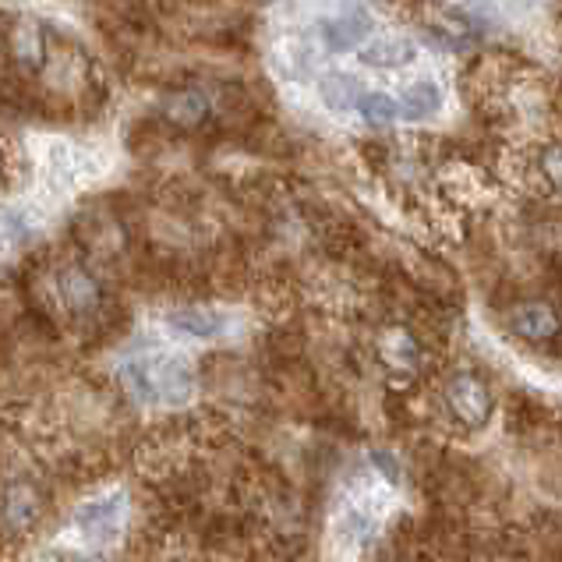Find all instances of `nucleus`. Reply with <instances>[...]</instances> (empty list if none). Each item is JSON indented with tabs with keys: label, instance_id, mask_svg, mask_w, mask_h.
Masks as SVG:
<instances>
[{
	"label": "nucleus",
	"instance_id": "nucleus-1",
	"mask_svg": "<svg viewBox=\"0 0 562 562\" xmlns=\"http://www.w3.org/2000/svg\"><path fill=\"white\" fill-rule=\"evenodd\" d=\"M121 382L146 407H181L195 393V368L181 355L153 350L121 364Z\"/></svg>",
	"mask_w": 562,
	"mask_h": 562
},
{
	"label": "nucleus",
	"instance_id": "nucleus-2",
	"mask_svg": "<svg viewBox=\"0 0 562 562\" xmlns=\"http://www.w3.org/2000/svg\"><path fill=\"white\" fill-rule=\"evenodd\" d=\"M442 400H446L449 417H453V422L463 425L468 431H477V428H485L492 422L495 396H492V385L477 372H453V375H449Z\"/></svg>",
	"mask_w": 562,
	"mask_h": 562
},
{
	"label": "nucleus",
	"instance_id": "nucleus-3",
	"mask_svg": "<svg viewBox=\"0 0 562 562\" xmlns=\"http://www.w3.org/2000/svg\"><path fill=\"white\" fill-rule=\"evenodd\" d=\"M57 297L60 304L68 308L71 315L78 318H86L92 312H100V304H103V283L92 277V272L86 266H64L57 272Z\"/></svg>",
	"mask_w": 562,
	"mask_h": 562
},
{
	"label": "nucleus",
	"instance_id": "nucleus-4",
	"mask_svg": "<svg viewBox=\"0 0 562 562\" xmlns=\"http://www.w3.org/2000/svg\"><path fill=\"white\" fill-rule=\"evenodd\" d=\"M506 326L513 336H520L527 344H544L559 336L562 318L549 301H520L506 312Z\"/></svg>",
	"mask_w": 562,
	"mask_h": 562
},
{
	"label": "nucleus",
	"instance_id": "nucleus-5",
	"mask_svg": "<svg viewBox=\"0 0 562 562\" xmlns=\"http://www.w3.org/2000/svg\"><path fill=\"white\" fill-rule=\"evenodd\" d=\"M46 36L36 19H11L8 22V57L14 68L40 71L46 64Z\"/></svg>",
	"mask_w": 562,
	"mask_h": 562
},
{
	"label": "nucleus",
	"instance_id": "nucleus-6",
	"mask_svg": "<svg viewBox=\"0 0 562 562\" xmlns=\"http://www.w3.org/2000/svg\"><path fill=\"white\" fill-rule=\"evenodd\" d=\"M124 520V499L121 495H103V499H92L75 513V524L82 531L86 541L92 544H106L117 535V527Z\"/></svg>",
	"mask_w": 562,
	"mask_h": 562
},
{
	"label": "nucleus",
	"instance_id": "nucleus-7",
	"mask_svg": "<svg viewBox=\"0 0 562 562\" xmlns=\"http://www.w3.org/2000/svg\"><path fill=\"white\" fill-rule=\"evenodd\" d=\"M375 355L379 361L396 375H411L422 364V344L407 326H385L375 340Z\"/></svg>",
	"mask_w": 562,
	"mask_h": 562
},
{
	"label": "nucleus",
	"instance_id": "nucleus-8",
	"mask_svg": "<svg viewBox=\"0 0 562 562\" xmlns=\"http://www.w3.org/2000/svg\"><path fill=\"white\" fill-rule=\"evenodd\" d=\"M167 326L181 336H191V340H213V336L223 333L227 318L213 308H199V304H188V308H173L167 312Z\"/></svg>",
	"mask_w": 562,
	"mask_h": 562
},
{
	"label": "nucleus",
	"instance_id": "nucleus-9",
	"mask_svg": "<svg viewBox=\"0 0 562 562\" xmlns=\"http://www.w3.org/2000/svg\"><path fill=\"white\" fill-rule=\"evenodd\" d=\"M40 517V492L29 485V481H11L8 485V499H4V524L8 535H19Z\"/></svg>",
	"mask_w": 562,
	"mask_h": 562
},
{
	"label": "nucleus",
	"instance_id": "nucleus-10",
	"mask_svg": "<svg viewBox=\"0 0 562 562\" xmlns=\"http://www.w3.org/2000/svg\"><path fill=\"white\" fill-rule=\"evenodd\" d=\"M164 117L178 127H199L209 117V100L202 89H181L164 103Z\"/></svg>",
	"mask_w": 562,
	"mask_h": 562
},
{
	"label": "nucleus",
	"instance_id": "nucleus-11",
	"mask_svg": "<svg viewBox=\"0 0 562 562\" xmlns=\"http://www.w3.org/2000/svg\"><path fill=\"white\" fill-rule=\"evenodd\" d=\"M439 110H442V92L436 82H428V78L411 82L404 92V103H400V114L407 121H428V117H436Z\"/></svg>",
	"mask_w": 562,
	"mask_h": 562
},
{
	"label": "nucleus",
	"instance_id": "nucleus-12",
	"mask_svg": "<svg viewBox=\"0 0 562 562\" xmlns=\"http://www.w3.org/2000/svg\"><path fill=\"white\" fill-rule=\"evenodd\" d=\"M414 60V43L407 40H375L361 50V64L368 68H404Z\"/></svg>",
	"mask_w": 562,
	"mask_h": 562
},
{
	"label": "nucleus",
	"instance_id": "nucleus-13",
	"mask_svg": "<svg viewBox=\"0 0 562 562\" xmlns=\"http://www.w3.org/2000/svg\"><path fill=\"white\" fill-rule=\"evenodd\" d=\"M368 29H372V19H368L361 8H355V11H347L344 19H336V22L326 25V43L333 46L336 54H344L364 36Z\"/></svg>",
	"mask_w": 562,
	"mask_h": 562
},
{
	"label": "nucleus",
	"instance_id": "nucleus-14",
	"mask_svg": "<svg viewBox=\"0 0 562 562\" xmlns=\"http://www.w3.org/2000/svg\"><path fill=\"white\" fill-rule=\"evenodd\" d=\"M318 92H323V103L329 110H336V114H344V110H350L355 103H361V89L350 75H326L323 86H318Z\"/></svg>",
	"mask_w": 562,
	"mask_h": 562
},
{
	"label": "nucleus",
	"instance_id": "nucleus-15",
	"mask_svg": "<svg viewBox=\"0 0 562 562\" xmlns=\"http://www.w3.org/2000/svg\"><path fill=\"white\" fill-rule=\"evenodd\" d=\"M535 173H538V181L552 191V195L562 199V142H549V146L538 149Z\"/></svg>",
	"mask_w": 562,
	"mask_h": 562
},
{
	"label": "nucleus",
	"instance_id": "nucleus-16",
	"mask_svg": "<svg viewBox=\"0 0 562 562\" xmlns=\"http://www.w3.org/2000/svg\"><path fill=\"white\" fill-rule=\"evenodd\" d=\"M358 110H361V117H364L368 124H375V127L393 124L396 114H400V106H396L385 92H368V95H361Z\"/></svg>",
	"mask_w": 562,
	"mask_h": 562
}]
</instances>
